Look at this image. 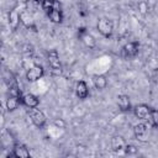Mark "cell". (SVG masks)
Masks as SVG:
<instances>
[{
    "label": "cell",
    "instance_id": "7c38bea8",
    "mask_svg": "<svg viewBox=\"0 0 158 158\" xmlns=\"http://www.w3.org/2000/svg\"><path fill=\"white\" fill-rule=\"evenodd\" d=\"M20 19H21V23L25 25L27 28L32 27V28H36L35 27V22H33V17H32V14L27 10H23L20 12Z\"/></svg>",
    "mask_w": 158,
    "mask_h": 158
},
{
    "label": "cell",
    "instance_id": "7a4b0ae2",
    "mask_svg": "<svg viewBox=\"0 0 158 158\" xmlns=\"http://www.w3.org/2000/svg\"><path fill=\"white\" fill-rule=\"evenodd\" d=\"M47 60H48V64L51 67V70L53 74H60L62 73V65H60V60H59V56L57 53V51H51L48 52L47 54Z\"/></svg>",
    "mask_w": 158,
    "mask_h": 158
},
{
    "label": "cell",
    "instance_id": "ffe728a7",
    "mask_svg": "<svg viewBox=\"0 0 158 158\" xmlns=\"http://www.w3.org/2000/svg\"><path fill=\"white\" fill-rule=\"evenodd\" d=\"M4 80H5V83H6V85H7L9 89L15 88V86H19V85H17V81H16V79H15V77H14L12 73L9 72V70H5V72H4Z\"/></svg>",
    "mask_w": 158,
    "mask_h": 158
},
{
    "label": "cell",
    "instance_id": "2e32d148",
    "mask_svg": "<svg viewBox=\"0 0 158 158\" xmlns=\"http://www.w3.org/2000/svg\"><path fill=\"white\" fill-rule=\"evenodd\" d=\"M133 133L136 136L137 139L139 141H146V136H147V126L144 123H137L133 127Z\"/></svg>",
    "mask_w": 158,
    "mask_h": 158
},
{
    "label": "cell",
    "instance_id": "3957f363",
    "mask_svg": "<svg viewBox=\"0 0 158 158\" xmlns=\"http://www.w3.org/2000/svg\"><path fill=\"white\" fill-rule=\"evenodd\" d=\"M96 28H98V31H99L104 37H107V38L111 37L112 31H114L112 22H111L109 19H105V17H101V19L98 20Z\"/></svg>",
    "mask_w": 158,
    "mask_h": 158
},
{
    "label": "cell",
    "instance_id": "5bb4252c",
    "mask_svg": "<svg viewBox=\"0 0 158 158\" xmlns=\"http://www.w3.org/2000/svg\"><path fill=\"white\" fill-rule=\"evenodd\" d=\"M9 23L12 27V30H16L17 26L21 23V19H20V12L16 9L10 10L9 12Z\"/></svg>",
    "mask_w": 158,
    "mask_h": 158
},
{
    "label": "cell",
    "instance_id": "d4e9b609",
    "mask_svg": "<svg viewBox=\"0 0 158 158\" xmlns=\"http://www.w3.org/2000/svg\"><path fill=\"white\" fill-rule=\"evenodd\" d=\"M25 1H26V0H25Z\"/></svg>",
    "mask_w": 158,
    "mask_h": 158
},
{
    "label": "cell",
    "instance_id": "5b68a950",
    "mask_svg": "<svg viewBox=\"0 0 158 158\" xmlns=\"http://www.w3.org/2000/svg\"><path fill=\"white\" fill-rule=\"evenodd\" d=\"M78 36H79L80 41H81L88 48H95V46H96V41H95L94 36L90 35L84 27L79 28V31H78Z\"/></svg>",
    "mask_w": 158,
    "mask_h": 158
},
{
    "label": "cell",
    "instance_id": "4fadbf2b",
    "mask_svg": "<svg viewBox=\"0 0 158 158\" xmlns=\"http://www.w3.org/2000/svg\"><path fill=\"white\" fill-rule=\"evenodd\" d=\"M41 7L48 12L49 10L54 9V10H62V5L58 0H42L41 1Z\"/></svg>",
    "mask_w": 158,
    "mask_h": 158
},
{
    "label": "cell",
    "instance_id": "e0dca14e",
    "mask_svg": "<svg viewBox=\"0 0 158 158\" xmlns=\"http://www.w3.org/2000/svg\"><path fill=\"white\" fill-rule=\"evenodd\" d=\"M93 83H94V86L98 89V90H104L106 86H107V79L105 75L102 74H96L93 77Z\"/></svg>",
    "mask_w": 158,
    "mask_h": 158
},
{
    "label": "cell",
    "instance_id": "8992f818",
    "mask_svg": "<svg viewBox=\"0 0 158 158\" xmlns=\"http://www.w3.org/2000/svg\"><path fill=\"white\" fill-rule=\"evenodd\" d=\"M30 151L28 148L22 143H15L12 147V152L9 154V157L15 158H30Z\"/></svg>",
    "mask_w": 158,
    "mask_h": 158
},
{
    "label": "cell",
    "instance_id": "30bf717a",
    "mask_svg": "<svg viewBox=\"0 0 158 158\" xmlns=\"http://www.w3.org/2000/svg\"><path fill=\"white\" fill-rule=\"evenodd\" d=\"M21 102L27 107H37L40 105V99L33 94H25L21 96Z\"/></svg>",
    "mask_w": 158,
    "mask_h": 158
},
{
    "label": "cell",
    "instance_id": "9a60e30c",
    "mask_svg": "<svg viewBox=\"0 0 158 158\" xmlns=\"http://www.w3.org/2000/svg\"><path fill=\"white\" fill-rule=\"evenodd\" d=\"M117 105H118V109L121 111H130L131 110L130 98L125 94H121V95L117 96Z\"/></svg>",
    "mask_w": 158,
    "mask_h": 158
},
{
    "label": "cell",
    "instance_id": "d6986e66",
    "mask_svg": "<svg viewBox=\"0 0 158 158\" xmlns=\"http://www.w3.org/2000/svg\"><path fill=\"white\" fill-rule=\"evenodd\" d=\"M20 102H21V98L15 96V95H10L7 98V100H6V109H7V111H15L19 107Z\"/></svg>",
    "mask_w": 158,
    "mask_h": 158
},
{
    "label": "cell",
    "instance_id": "8fae6325",
    "mask_svg": "<svg viewBox=\"0 0 158 158\" xmlns=\"http://www.w3.org/2000/svg\"><path fill=\"white\" fill-rule=\"evenodd\" d=\"M126 141L122 136H114L111 138V148L114 152H120V151H123L125 149V146H126Z\"/></svg>",
    "mask_w": 158,
    "mask_h": 158
},
{
    "label": "cell",
    "instance_id": "52a82bcc",
    "mask_svg": "<svg viewBox=\"0 0 158 158\" xmlns=\"http://www.w3.org/2000/svg\"><path fill=\"white\" fill-rule=\"evenodd\" d=\"M133 114L139 120H147L149 114H151V107L148 105H146V104H139V105L135 106Z\"/></svg>",
    "mask_w": 158,
    "mask_h": 158
},
{
    "label": "cell",
    "instance_id": "7402d4cb",
    "mask_svg": "<svg viewBox=\"0 0 158 158\" xmlns=\"http://www.w3.org/2000/svg\"><path fill=\"white\" fill-rule=\"evenodd\" d=\"M137 7H138V11H139L142 15H146V14L148 12V4H147L146 1H141V2H138Z\"/></svg>",
    "mask_w": 158,
    "mask_h": 158
},
{
    "label": "cell",
    "instance_id": "277c9868",
    "mask_svg": "<svg viewBox=\"0 0 158 158\" xmlns=\"http://www.w3.org/2000/svg\"><path fill=\"white\" fill-rule=\"evenodd\" d=\"M43 74H44V69L42 68V65L35 64L26 72V79H27V81L33 83V81H37L38 79H41L43 77Z\"/></svg>",
    "mask_w": 158,
    "mask_h": 158
},
{
    "label": "cell",
    "instance_id": "9c48e42d",
    "mask_svg": "<svg viewBox=\"0 0 158 158\" xmlns=\"http://www.w3.org/2000/svg\"><path fill=\"white\" fill-rule=\"evenodd\" d=\"M122 51L126 57H128V58L135 57V56H137V53L139 51V44H138V42H128L123 46Z\"/></svg>",
    "mask_w": 158,
    "mask_h": 158
},
{
    "label": "cell",
    "instance_id": "ac0fdd59",
    "mask_svg": "<svg viewBox=\"0 0 158 158\" xmlns=\"http://www.w3.org/2000/svg\"><path fill=\"white\" fill-rule=\"evenodd\" d=\"M46 14H47L48 19L53 23H60L63 21V12H62V10H54V9H52V10H49Z\"/></svg>",
    "mask_w": 158,
    "mask_h": 158
},
{
    "label": "cell",
    "instance_id": "cb8c5ba5",
    "mask_svg": "<svg viewBox=\"0 0 158 158\" xmlns=\"http://www.w3.org/2000/svg\"><path fill=\"white\" fill-rule=\"evenodd\" d=\"M54 126H57L59 128H65V121L63 118H56L54 120Z\"/></svg>",
    "mask_w": 158,
    "mask_h": 158
},
{
    "label": "cell",
    "instance_id": "44dd1931",
    "mask_svg": "<svg viewBox=\"0 0 158 158\" xmlns=\"http://www.w3.org/2000/svg\"><path fill=\"white\" fill-rule=\"evenodd\" d=\"M147 120L149 121V123H151L153 127L158 128V110L151 109V114H149V116H148Z\"/></svg>",
    "mask_w": 158,
    "mask_h": 158
},
{
    "label": "cell",
    "instance_id": "6da1fadb",
    "mask_svg": "<svg viewBox=\"0 0 158 158\" xmlns=\"http://www.w3.org/2000/svg\"><path fill=\"white\" fill-rule=\"evenodd\" d=\"M27 114L31 118V121L33 122V125L36 127H43L46 125V121H47V117L46 115L43 114V111H41L40 109L37 107H28L27 109Z\"/></svg>",
    "mask_w": 158,
    "mask_h": 158
},
{
    "label": "cell",
    "instance_id": "603a6c76",
    "mask_svg": "<svg viewBox=\"0 0 158 158\" xmlns=\"http://www.w3.org/2000/svg\"><path fill=\"white\" fill-rule=\"evenodd\" d=\"M123 151H125L126 154H136L137 153V148L135 146H132V144H126Z\"/></svg>",
    "mask_w": 158,
    "mask_h": 158
},
{
    "label": "cell",
    "instance_id": "ba28073f",
    "mask_svg": "<svg viewBox=\"0 0 158 158\" xmlns=\"http://www.w3.org/2000/svg\"><path fill=\"white\" fill-rule=\"evenodd\" d=\"M75 94L80 100H84L89 96V88L84 80H79L75 84Z\"/></svg>",
    "mask_w": 158,
    "mask_h": 158
}]
</instances>
